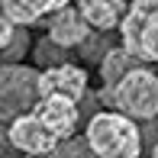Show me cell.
Returning a JSON list of instances; mask_svg holds the SVG:
<instances>
[{"label": "cell", "instance_id": "1", "mask_svg": "<svg viewBox=\"0 0 158 158\" xmlns=\"http://www.w3.org/2000/svg\"><path fill=\"white\" fill-rule=\"evenodd\" d=\"M84 139L97 158H142V129L119 110H97L84 126Z\"/></svg>", "mask_w": 158, "mask_h": 158}, {"label": "cell", "instance_id": "2", "mask_svg": "<svg viewBox=\"0 0 158 158\" xmlns=\"http://www.w3.org/2000/svg\"><path fill=\"white\" fill-rule=\"evenodd\" d=\"M100 100H103V106L126 113L135 123L158 119V74L148 64H139L116 87H100Z\"/></svg>", "mask_w": 158, "mask_h": 158}, {"label": "cell", "instance_id": "3", "mask_svg": "<svg viewBox=\"0 0 158 158\" xmlns=\"http://www.w3.org/2000/svg\"><path fill=\"white\" fill-rule=\"evenodd\" d=\"M119 45L142 64H158V0H129L119 23Z\"/></svg>", "mask_w": 158, "mask_h": 158}, {"label": "cell", "instance_id": "4", "mask_svg": "<svg viewBox=\"0 0 158 158\" xmlns=\"http://www.w3.org/2000/svg\"><path fill=\"white\" fill-rule=\"evenodd\" d=\"M39 68L29 64H0V129H10L13 119L32 113L39 103Z\"/></svg>", "mask_w": 158, "mask_h": 158}, {"label": "cell", "instance_id": "5", "mask_svg": "<svg viewBox=\"0 0 158 158\" xmlns=\"http://www.w3.org/2000/svg\"><path fill=\"white\" fill-rule=\"evenodd\" d=\"M6 135H10L13 148H16L19 155H48V152H55V148L61 145V139L42 123L35 113H23L19 119H13L10 129H6Z\"/></svg>", "mask_w": 158, "mask_h": 158}, {"label": "cell", "instance_id": "6", "mask_svg": "<svg viewBox=\"0 0 158 158\" xmlns=\"http://www.w3.org/2000/svg\"><path fill=\"white\" fill-rule=\"evenodd\" d=\"M39 94L42 97H68L74 103H81L87 97V71L74 61L58 64V68H45V71H39Z\"/></svg>", "mask_w": 158, "mask_h": 158}, {"label": "cell", "instance_id": "7", "mask_svg": "<svg viewBox=\"0 0 158 158\" xmlns=\"http://www.w3.org/2000/svg\"><path fill=\"white\" fill-rule=\"evenodd\" d=\"M45 35L55 39L61 48H81L84 42L94 35V29H90V23L81 16V10H77L74 3H68V6H61V10H55L52 16H45Z\"/></svg>", "mask_w": 158, "mask_h": 158}, {"label": "cell", "instance_id": "8", "mask_svg": "<svg viewBox=\"0 0 158 158\" xmlns=\"http://www.w3.org/2000/svg\"><path fill=\"white\" fill-rule=\"evenodd\" d=\"M32 113L52 129L61 142L74 139L77 123H81V103H74V100H68V97H39V103H35Z\"/></svg>", "mask_w": 158, "mask_h": 158}, {"label": "cell", "instance_id": "9", "mask_svg": "<svg viewBox=\"0 0 158 158\" xmlns=\"http://www.w3.org/2000/svg\"><path fill=\"white\" fill-rule=\"evenodd\" d=\"M71 3L81 10L94 32H119V23L129 10L126 0H71Z\"/></svg>", "mask_w": 158, "mask_h": 158}, {"label": "cell", "instance_id": "10", "mask_svg": "<svg viewBox=\"0 0 158 158\" xmlns=\"http://www.w3.org/2000/svg\"><path fill=\"white\" fill-rule=\"evenodd\" d=\"M68 3L71 0H0V10L13 26H32Z\"/></svg>", "mask_w": 158, "mask_h": 158}, {"label": "cell", "instance_id": "11", "mask_svg": "<svg viewBox=\"0 0 158 158\" xmlns=\"http://www.w3.org/2000/svg\"><path fill=\"white\" fill-rule=\"evenodd\" d=\"M139 58H132V55L126 52L123 45H113L110 52L100 58V81H103V87H116L119 81L129 74L132 68H139Z\"/></svg>", "mask_w": 158, "mask_h": 158}, {"label": "cell", "instance_id": "12", "mask_svg": "<svg viewBox=\"0 0 158 158\" xmlns=\"http://www.w3.org/2000/svg\"><path fill=\"white\" fill-rule=\"evenodd\" d=\"M32 61H35V68H39V71L58 68V64H68V61H71V48H61L55 39L42 35V39L32 45Z\"/></svg>", "mask_w": 158, "mask_h": 158}, {"label": "cell", "instance_id": "13", "mask_svg": "<svg viewBox=\"0 0 158 158\" xmlns=\"http://www.w3.org/2000/svg\"><path fill=\"white\" fill-rule=\"evenodd\" d=\"M23 55H29V29H26V26H16L13 39L6 42V48L0 52V64H19Z\"/></svg>", "mask_w": 158, "mask_h": 158}, {"label": "cell", "instance_id": "14", "mask_svg": "<svg viewBox=\"0 0 158 158\" xmlns=\"http://www.w3.org/2000/svg\"><path fill=\"white\" fill-rule=\"evenodd\" d=\"M52 158H97V155L90 152L87 139H68L52 152Z\"/></svg>", "mask_w": 158, "mask_h": 158}, {"label": "cell", "instance_id": "15", "mask_svg": "<svg viewBox=\"0 0 158 158\" xmlns=\"http://www.w3.org/2000/svg\"><path fill=\"white\" fill-rule=\"evenodd\" d=\"M13 32H16V26H13L10 19L3 16V10H0V52H3V48H6V42L13 39Z\"/></svg>", "mask_w": 158, "mask_h": 158}, {"label": "cell", "instance_id": "16", "mask_svg": "<svg viewBox=\"0 0 158 158\" xmlns=\"http://www.w3.org/2000/svg\"><path fill=\"white\" fill-rule=\"evenodd\" d=\"M152 158H158V142H155V145H152Z\"/></svg>", "mask_w": 158, "mask_h": 158}]
</instances>
